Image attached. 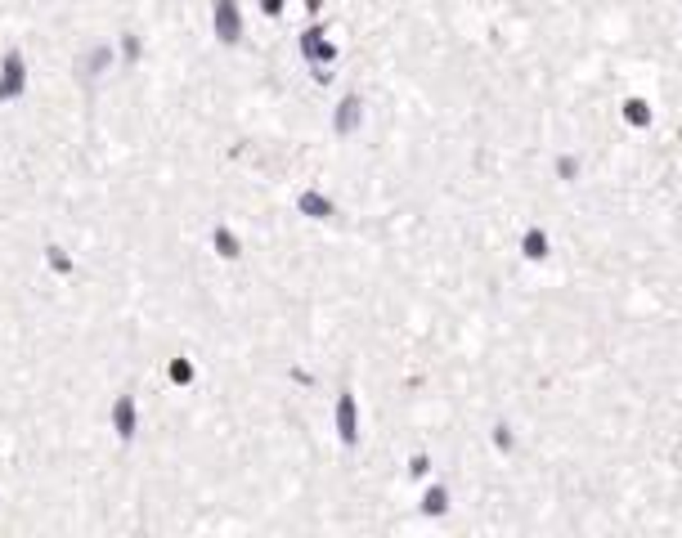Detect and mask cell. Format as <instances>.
I'll return each instance as SVG.
<instances>
[{
  "label": "cell",
  "mask_w": 682,
  "mask_h": 538,
  "mask_svg": "<svg viewBox=\"0 0 682 538\" xmlns=\"http://www.w3.org/2000/svg\"><path fill=\"white\" fill-rule=\"evenodd\" d=\"M27 95V58L23 50H0V104H18Z\"/></svg>",
  "instance_id": "obj_2"
},
{
  "label": "cell",
  "mask_w": 682,
  "mask_h": 538,
  "mask_svg": "<svg viewBox=\"0 0 682 538\" xmlns=\"http://www.w3.org/2000/svg\"><path fill=\"white\" fill-rule=\"evenodd\" d=\"M211 247H215L220 261H238V256H243V238H238L229 224H215V229H211Z\"/></svg>",
  "instance_id": "obj_6"
},
{
  "label": "cell",
  "mask_w": 682,
  "mask_h": 538,
  "mask_svg": "<svg viewBox=\"0 0 682 538\" xmlns=\"http://www.w3.org/2000/svg\"><path fill=\"white\" fill-rule=\"evenodd\" d=\"M108 422H112V435H117L121 444H131V440L140 435V404H135V395H117Z\"/></svg>",
  "instance_id": "obj_4"
},
{
  "label": "cell",
  "mask_w": 682,
  "mask_h": 538,
  "mask_svg": "<svg viewBox=\"0 0 682 538\" xmlns=\"http://www.w3.org/2000/svg\"><path fill=\"white\" fill-rule=\"evenodd\" d=\"M121 63V54H117V46L112 41H95L90 50H81L77 54V63H72V72H77V81L81 86H95L104 72H112Z\"/></svg>",
  "instance_id": "obj_1"
},
{
  "label": "cell",
  "mask_w": 682,
  "mask_h": 538,
  "mask_svg": "<svg viewBox=\"0 0 682 538\" xmlns=\"http://www.w3.org/2000/svg\"><path fill=\"white\" fill-rule=\"evenodd\" d=\"M117 54H121L126 67H135V63L144 58V36H140V32H121V36H117Z\"/></svg>",
  "instance_id": "obj_8"
},
{
  "label": "cell",
  "mask_w": 682,
  "mask_h": 538,
  "mask_svg": "<svg viewBox=\"0 0 682 538\" xmlns=\"http://www.w3.org/2000/svg\"><path fill=\"white\" fill-rule=\"evenodd\" d=\"M211 32L220 46H238L243 41V9L238 0H211Z\"/></svg>",
  "instance_id": "obj_3"
},
{
  "label": "cell",
  "mask_w": 682,
  "mask_h": 538,
  "mask_svg": "<svg viewBox=\"0 0 682 538\" xmlns=\"http://www.w3.org/2000/svg\"><path fill=\"white\" fill-rule=\"evenodd\" d=\"M41 261H46V269H50L54 278H72V274H77V256H72L63 243H46V247H41Z\"/></svg>",
  "instance_id": "obj_5"
},
{
  "label": "cell",
  "mask_w": 682,
  "mask_h": 538,
  "mask_svg": "<svg viewBox=\"0 0 682 538\" xmlns=\"http://www.w3.org/2000/svg\"><path fill=\"white\" fill-rule=\"evenodd\" d=\"M261 14L265 18H278V14H283V0H261Z\"/></svg>",
  "instance_id": "obj_9"
},
{
  "label": "cell",
  "mask_w": 682,
  "mask_h": 538,
  "mask_svg": "<svg viewBox=\"0 0 682 538\" xmlns=\"http://www.w3.org/2000/svg\"><path fill=\"white\" fill-rule=\"evenodd\" d=\"M323 5H328V0H306V9H310V14H319Z\"/></svg>",
  "instance_id": "obj_10"
},
{
  "label": "cell",
  "mask_w": 682,
  "mask_h": 538,
  "mask_svg": "<svg viewBox=\"0 0 682 538\" xmlns=\"http://www.w3.org/2000/svg\"><path fill=\"white\" fill-rule=\"evenodd\" d=\"M166 381H171L175 390H189V386L198 381V364H194V359H184V355H175V359L166 364Z\"/></svg>",
  "instance_id": "obj_7"
}]
</instances>
